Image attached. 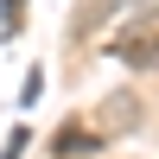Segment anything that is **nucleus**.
Masks as SVG:
<instances>
[{
	"instance_id": "f257e3e1",
	"label": "nucleus",
	"mask_w": 159,
	"mask_h": 159,
	"mask_svg": "<svg viewBox=\"0 0 159 159\" xmlns=\"http://www.w3.org/2000/svg\"><path fill=\"white\" fill-rule=\"evenodd\" d=\"M19 25H25V0H0V32H19Z\"/></svg>"
},
{
	"instance_id": "f03ea898",
	"label": "nucleus",
	"mask_w": 159,
	"mask_h": 159,
	"mask_svg": "<svg viewBox=\"0 0 159 159\" xmlns=\"http://www.w3.org/2000/svg\"><path fill=\"white\" fill-rule=\"evenodd\" d=\"M89 147V134H83V127H70V134H57V153H83Z\"/></svg>"
},
{
	"instance_id": "7ed1b4c3",
	"label": "nucleus",
	"mask_w": 159,
	"mask_h": 159,
	"mask_svg": "<svg viewBox=\"0 0 159 159\" xmlns=\"http://www.w3.org/2000/svg\"><path fill=\"white\" fill-rule=\"evenodd\" d=\"M25 153V127H13V134H7V147H0V159H19Z\"/></svg>"
}]
</instances>
